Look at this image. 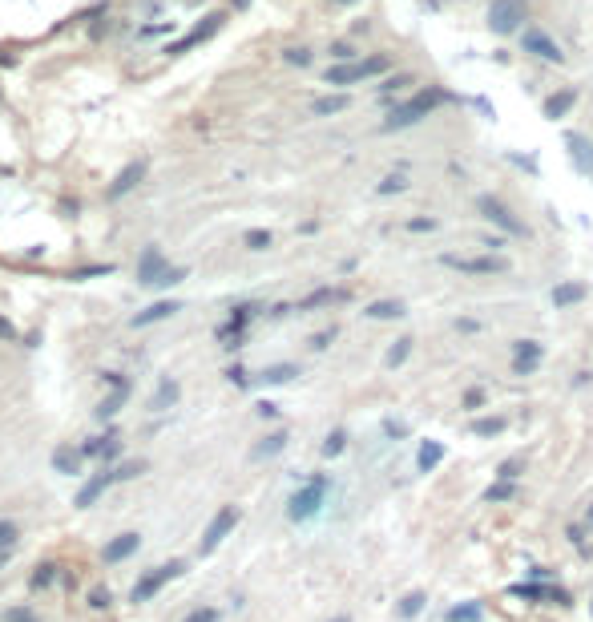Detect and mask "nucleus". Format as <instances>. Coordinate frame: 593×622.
Segmentation results:
<instances>
[{"instance_id": "obj_1", "label": "nucleus", "mask_w": 593, "mask_h": 622, "mask_svg": "<svg viewBox=\"0 0 593 622\" xmlns=\"http://www.w3.org/2000/svg\"><path fill=\"white\" fill-rule=\"evenodd\" d=\"M448 101V93L444 89H424V93H416V97H408V101H400L388 117H383V134H395V130H408V125H420L424 117H432L436 113V105H444Z\"/></svg>"}, {"instance_id": "obj_2", "label": "nucleus", "mask_w": 593, "mask_h": 622, "mask_svg": "<svg viewBox=\"0 0 593 622\" xmlns=\"http://www.w3.org/2000/svg\"><path fill=\"white\" fill-rule=\"evenodd\" d=\"M327 493H331V477L327 473H315V477H307L303 485L291 493V501H287V517L295 525H303V522H311L315 513L323 510V501H327Z\"/></svg>"}, {"instance_id": "obj_3", "label": "nucleus", "mask_w": 593, "mask_h": 622, "mask_svg": "<svg viewBox=\"0 0 593 622\" xmlns=\"http://www.w3.org/2000/svg\"><path fill=\"white\" fill-rule=\"evenodd\" d=\"M476 214H481L484 223H493L501 235H508V238H529V226L520 223L517 214L508 211V206L496 199V194H481V199H476Z\"/></svg>"}, {"instance_id": "obj_4", "label": "nucleus", "mask_w": 593, "mask_h": 622, "mask_svg": "<svg viewBox=\"0 0 593 622\" xmlns=\"http://www.w3.org/2000/svg\"><path fill=\"white\" fill-rule=\"evenodd\" d=\"M388 57L383 53H375V57H368V61H347V65H331L327 69V85H359V81H368V77H380L388 73Z\"/></svg>"}, {"instance_id": "obj_5", "label": "nucleus", "mask_w": 593, "mask_h": 622, "mask_svg": "<svg viewBox=\"0 0 593 622\" xmlns=\"http://www.w3.org/2000/svg\"><path fill=\"white\" fill-rule=\"evenodd\" d=\"M525 21H529L525 0H493V4H488V28H493L496 37L525 33Z\"/></svg>"}, {"instance_id": "obj_6", "label": "nucleus", "mask_w": 593, "mask_h": 622, "mask_svg": "<svg viewBox=\"0 0 593 622\" xmlns=\"http://www.w3.org/2000/svg\"><path fill=\"white\" fill-rule=\"evenodd\" d=\"M190 570L182 558H170L166 566H158V570H149V574H141L137 578V586L129 590V602H149L154 594H161L166 590V582H173V578H182V574Z\"/></svg>"}, {"instance_id": "obj_7", "label": "nucleus", "mask_w": 593, "mask_h": 622, "mask_svg": "<svg viewBox=\"0 0 593 622\" xmlns=\"http://www.w3.org/2000/svg\"><path fill=\"white\" fill-rule=\"evenodd\" d=\"M238 522H242V510H238V505H223V510H218V513L210 517V525H206L202 542H198V554H202V558H210L214 549H218V546L226 542V537L235 534V525H238Z\"/></svg>"}, {"instance_id": "obj_8", "label": "nucleus", "mask_w": 593, "mask_h": 622, "mask_svg": "<svg viewBox=\"0 0 593 622\" xmlns=\"http://www.w3.org/2000/svg\"><path fill=\"white\" fill-rule=\"evenodd\" d=\"M440 263L460 275H476V279L508 271V259H501V255H440Z\"/></svg>"}, {"instance_id": "obj_9", "label": "nucleus", "mask_w": 593, "mask_h": 622, "mask_svg": "<svg viewBox=\"0 0 593 622\" xmlns=\"http://www.w3.org/2000/svg\"><path fill=\"white\" fill-rule=\"evenodd\" d=\"M520 49L525 53H533L537 61H549V65H561L565 61V53H561V45H557L545 28H525L520 33Z\"/></svg>"}, {"instance_id": "obj_10", "label": "nucleus", "mask_w": 593, "mask_h": 622, "mask_svg": "<svg viewBox=\"0 0 593 622\" xmlns=\"http://www.w3.org/2000/svg\"><path fill=\"white\" fill-rule=\"evenodd\" d=\"M545 360L541 339H513V376H537Z\"/></svg>"}, {"instance_id": "obj_11", "label": "nucleus", "mask_w": 593, "mask_h": 622, "mask_svg": "<svg viewBox=\"0 0 593 622\" xmlns=\"http://www.w3.org/2000/svg\"><path fill=\"white\" fill-rule=\"evenodd\" d=\"M255 311H259V303H238V307L230 311V320L218 327V339H223L226 348H242V332H247V324L255 320Z\"/></svg>"}, {"instance_id": "obj_12", "label": "nucleus", "mask_w": 593, "mask_h": 622, "mask_svg": "<svg viewBox=\"0 0 593 622\" xmlns=\"http://www.w3.org/2000/svg\"><path fill=\"white\" fill-rule=\"evenodd\" d=\"M113 481H117V469H101V473H93V477L85 481V485L77 489L73 505H77V510H89V505H97V501L105 497V489H109Z\"/></svg>"}, {"instance_id": "obj_13", "label": "nucleus", "mask_w": 593, "mask_h": 622, "mask_svg": "<svg viewBox=\"0 0 593 622\" xmlns=\"http://www.w3.org/2000/svg\"><path fill=\"white\" fill-rule=\"evenodd\" d=\"M557 311H569V307H581L585 299H589V283H581V279H561V283L549 291Z\"/></svg>"}, {"instance_id": "obj_14", "label": "nucleus", "mask_w": 593, "mask_h": 622, "mask_svg": "<svg viewBox=\"0 0 593 622\" xmlns=\"http://www.w3.org/2000/svg\"><path fill=\"white\" fill-rule=\"evenodd\" d=\"M565 146H569L573 166H577V174H585L593 182V142L585 134H565Z\"/></svg>"}, {"instance_id": "obj_15", "label": "nucleus", "mask_w": 593, "mask_h": 622, "mask_svg": "<svg viewBox=\"0 0 593 622\" xmlns=\"http://www.w3.org/2000/svg\"><path fill=\"white\" fill-rule=\"evenodd\" d=\"M444 457H448V448H444V441H420V448H416V469L420 473H436L440 465H444Z\"/></svg>"}, {"instance_id": "obj_16", "label": "nucleus", "mask_w": 593, "mask_h": 622, "mask_svg": "<svg viewBox=\"0 0 593 622\" xmlns=\"http://www.w3.org/2000/svg\"><path fill=\"white\" fill-rule=\"evenodd\" d=\"M573 105H577V89H557V93H549V97H545L541 113L549 117V122H557V117H565Z\"/></svg>"}, {"instance_id": "obj_17", "label": "nucleus", "mask_w": 593, "mask_h": 622, "mask_svg": "<svg viewBox=\"0 0 593 622\" xmlns=\"http://www.w3.org/2000/svg\"><path fill=\"white\" fill-rule=\"evenodd\" d=\"M137 546H141V534H117L109 546L101 549V558L113 566V562H125L129 554H137Z\"/></svg>"}, {"instance_id": "obj_18", "label": "nucleus", "mask_w": 593, "mask_h": 622, "mask_svg": "<svg viewBox=\"0 0 593 622\" xmlns=\"http://www.w3.org/2000/svg\"><path fill=\"white\" fill-rule=\"evenodd\" d=\"M424 610H428V590H408V594L395 602V618L412 622V618H420Z\"/></svg>"}, {"instance_id": "obj_19", "label": "nucleus", "mask_w": 593, "mask_h": 622, "mask_svg": "<svg viewBox=\"0 0 593 622\" xmlns=\"http://www.w3.org/2000/svg\"><path fill=\"white\" fill-rule=\"evenodd\" d=\"M505 428H508V416H496V412H488V416H472V424H469V433L481 436V441H493V436H501Z\"/></svg>"}, {"instance_id": "obj_20", "label": "nucleus", "mask_w": 593, "mask_h": 622, "mask_svg": "<svg viewBox=\"0 0 593 622\" xmlns=\"http://www.w3.org/2000/svg\"><path fill=\"white\" fill-rule=\"evenodd\" d=\"M122 453V436L117 433H105V436H93L81 445V457H117Z\"/></svg>"}, {"instance_id": "obj_21", "label": "nucleus", "mask_w": 593, "mask_h": 622, "mask_svg": "<svg viewBox=\"0 0 593 622\" xmlns=\"http://www.w3.org/2000/svg\"><path fill=\"white\" fill-rule=\"evenodd\" d=\"M343 299H347V287H315L307 299H299V311L327 307V303H343Z\"/></svg>"}, {"instance_id": "obj_22", "label": "nucleus", "mask_w": 593, "mask_h": 622, "mask_svg": "<svg viewBox=\"0 0 593 622\" xmlns=\"http://www.w3.org/2000/svg\"><path fill=\"white\" fill-rule=\"evenodd\" d=\"M444 622H484V602H481V598L456 602V606L444 610Z\"/></svg>"}, {"instance_id": "obj_23", "label": "nucleus", "mask_w": 593, "mask_h": 622, "mask_svg": "<svg viewBox=\"0 0 593 622\" xmlns=\"http://www.w3.org/2000/svg\"><path fill=\"white\" fill-rule=\"evenodd\" d=\"M549 590H553V582H517V586H508V598H520V602H549Z\"/></svg>"}, {"instance_id": "obj_24", "label": "nucleus", "mask_w": 593, "mask_h": 622, "mask_svg": "<svg viewBox=\"0 0 593 622\" xmlns=\"http://www.w3.org/2000/svg\"><path fill=\"white\" fill-rule=\"evenodd\" d=\"M363 315H368V320H404L408 307H404L400 299H375V303L363 307Z\"/></svg>"}, {"instance_id": "obj_25", "label": "nucleus", "mask_w": 593, "mask_h": 622, "mask_svg": "<svg viewBox=\"0 0 593 622\" xmlns=\"http://www.w3.org/2000/svg\"><path fill=\"white\" fill-rule=\"evenodd\" d=\"M287 441H291V436H287V428H279V433L262 436L259 445L250 448V457H255V460H271V457H279V453L287 448Z\"/></svg>"}, {"instance_id": "obj_26", "label": "nucleus", "mask_w": 593, "mask_h": 622, "mask_svg": "<svg viewBox=\"0 0 593 622\" xmlns=\"http://www.w3.org/2000/svg\"><path fill=\"white\" fill-rule=\"evenodd\" d=\"M178 396H182L178 380H170V376H166V380L158 384V392H154V400H149V408H154V412H166V408H173V404H178Z\"/></svg>"}, {"instance_id": "obj_27", "label": "nucleus", "mask_w": 593, "mask_h": 622, "mask_svg": "<svg viewBox=\"0 0 593 622\" xmlns=\"http://www.w3.org/2000/svg\"><path fill=\"white\" fill-rule=\"evenodd\" d=\"M517 497H520L517 481H493L484 489V505H505V501H517Z\"/></svg>"}, {"instance_id": "obj_28", "label": "nucleus", "mask_w": 593, "mask_h": 622, "mask_svg": "<svg viewBox=\"0 0 593 622\" xmlns=\"http://www.w3.org/2000/svg\"><path fill=\"white\" fill-rule=\"evenodd\" d=\"M412 344H416L412 336H400V339H395L392 348H388V356H383V368H388V372L404 368V364H408V356H412Z\"/></svg>"}, {"instance_id": "obj_29", "label": "nucleus", "mask_w": 593, "mask_h": 622, "mask_svg": "<svg viewBox=\"0 0 593 622\" xmlns=\"http://www.w3.org/2000/svg\"><path fill=\"white\" fill-rule=\"evenodd\" d=\"M173 311H178V303H173V299H161V303H154V307H146V311H141V315H134V327L158 324V320H170Z\"/></svg>"}, {"instance_id": "obj_30", "label": "nucleus", "mask_w": 593, "mask_h": 622, "mask_svg": "<svg viewBox=\"0 0 593 622\" xmlns=\"http://www.w3.org/2000/svg\"><path fill=\"white\" fill-rule=\"evenodd\" d=\"M299 376V364H271V368H262V384H291Z\"/></svg>"}, {"instance_id": "obj_31", "label": "nucleus", "mask_w": 593, "mask_h": 622, "mask_svg": "<svg viewBox=\"0 0 593 622\" xmlns=\"http://www.w3.org/2000/svg\"><path fill=\"white\" fill-rule=\"evenodd\" d=\"M520 473H525V457H520V453H513V457H505L501 465H496L493 481H520Z\"/></svg>"}, {"instance_id": "obj_32", "label": "nucleus", "mask_w": 593, "mask_h": 622, "mask_svg": "<svg viewBox=\"0 0 593 622\" xmlns=\"http://www.w3.org/2000/svg\"><path fill=\"white\" fill-rule=\"evenodd\" d=\"M81 460H85V457H81V448H57V453H53V465H57L61 473H77Z\"/></svg>"}, {"instance_id": "obj_33", "label": "nucleus", "mask_w": 593, "mask_h": 622, "mask_svg": "<svg viewBox=\"0 0 593 622\" xmlns=\"http://www.w3.org/2000/svg\"><path fill=\"white\" fill-rule=\"evenodd\" d=\"M343 448H347V428H331V433H327V441H323V448H319V453H323L327 460H335V457H343Z\"/></svg>"}, {"instance_id": "obj_34", "label": "nucleus", "mask_w": 593, "mask_h": 622, "mask_svg": "<svg viewBox=\"0 0 593 622\" xmlns=\"http://www.w3.org/2000/svg\"><path fill=\"white\" fill-rule=\"evenodd\" d=\"M343 110H347L343 93H335V97H319L315 105H311V113H315V117H331V113H343Z\"/></svg>"}, {"instance_id": "obj_35", "label": "nucleus", "mask_w": 593, "mask_h": 622, "mask_svg": "<svg viewBox=\"0 0 593 622\" xmlns=\"http://www.w3.org/2000/svg\"><path fill=\"white\" fill-rule=\"evenodd\" d=\"M404 190H408V174H404V170H395V174H388L380 186H375V194H380V199H388V194H404Z\"/></svg>"}, {"instance_id": "obj_36", "label": "nucleus", "mask_w": 593, "mask_h": 622, "mask_svg": "<svg viewBox=\"0 0 593 622\" xmlns=\"http://www.w3.org/2000/svg\"><path fill=\"white\" fill-rule=\"evenodd\" d=\"M125 396H129V384H125V388H113L109 396L101 400V408H97V416H101V421H109L113 412H117V408L125 404Z\"/></svg>"}, {"instance_id": "obj_37", "label": "nucleus", "mask_w": 593, "mask_h": 622, "mask_svg": "<svg viewBox=\"0 0 593 622\" xmlns=\"http://www.w3.org/2000/svg\"><path fill=\"white\" fill-rule=\"evenodd\" d=\"M585 534H589V529H585V525H581V522H573V525H569V529H565L569 546L577 549L581 558H593V549H589V542H585Z\"/></svg>"}, {"instance_id": "obj_38", "label": "nucleus", "mask_w": 593, "mask_h": 622, "mask_svg": "<svg viewBox=\"0 0 593 622\" xmlns=\"http://www.w3.org/2000/svg\"><path fill=\"white\" fill-rule=\"evenodd\" d=\"M484 404H488V392H484L481 384L464 388V396H460V408H464V412H481Z\"/></svg>"}, {"instance_id": "obj_39", "label": "nucleus", "mask_w": 593, "mask_h": 622, "mask_svg": "<svg viewBox=\"0 0 593 622\" xmlns=\"http://www.w3.org/2000/svg\"><path fill=\"white\" fill-rule=\"evenodd\" d=\"M57 570H61V566H53V562H41L37 574L28 578V586H33V590H45V586H53V582H57Z\"/></svg>"}, {"instance_id": "obj_40", "label": "nucleus", "mask_w": 593, "mask_h": 622, "mask_svg": "<svg viewBox=\"0 0 593 622\" xmlns=\"http://www.w3.org/2000/svg\"><path fill=\"white\" fill-rule=\"evenodd\" d=\"M16 537H21V525L16 522H0V554H9L16 546Z\"/></svg>"}, {"instance_id": "obj_41", "label": "nucleus", "mask_w": 593, "mask_h": 622, "mask_svg": "<svg viewBox=\"0 0 593 622\" xmlns=\"http://www.w3.org/2000/svg\"><path fill=\"white\" fill-rule=\"evenodd\" d=\"M404 85H412V73H395V77H383V85H380V97H392V93H400Z\"/></svg>"}, {"instance_id": "obj_42", "label": "nucleus", "mask_w": 593, "mask_h": 622, "mask_svg": "<svg viewBox=\"0 0 593 622\" xmlns=\"http://www.w3.org/2000/svg\"><path fill=\"white\" fill-rule=\"evenodd\" d=\"M141 174H146V166L137 162V166H134V170H125V174H122V178H117V186H113V190H109V194H125V190L134 186V182H137V178H141Z\"/></svg>"}, {"instance_id": "obj_43", "label": "nucleus", "mask_w": 593, "mask_h": 622, "mask_svg": "<svg viewBox=\"0 0 593 622\" xmlns=\"http://www.w3.org/2000/svg\"><path fill=\"white\" fill-rule=\"evenodd\" d=\"M383 436H392V441H408V436H412V428H408L404 421H395V416H388V421H383Z\"/></svg>"}, {"instance_id": "obj_44", "label": "nucleus", "mask_w": 593, "mask_h": 622, "mask_svg": "<svg viewBox=\"0 0 593 622\" xmlns=\"http://www.w3.org/2000/svg\"><path fill=\"white\" fill-rule=\"evenodd\" d=\"M141 473H146V460H125V465H117V481H134Z\"/></svg>"}, {"instance_id": "obj_45", "label": "nucleus", "mask_w": 593, "mask_h": 622, "mask_svg": "<svg viewBox=\"0 0 593 622\" xmlns=\"http://www.w3.org/2000/svg\"><path fill=\"white\" fill-rule=\"evenodd\" d=\"M271 243H274L271 231H247V247H250V251H267Z\"/></svg>"}, {"instance_id": "obj_46", "label": "nucleus", "mask_w": 593, "mask_h": 622, "mask_svg": "<svg viewBox=\"0 0 593 622\" xmlns=\"http://www.w3.org/2000/svg\"><path fill=\"white\" fill-rule=\"evenodd\" d=\"M109 602H113V594L105 590V586H93V590H89V606L93 610H109Z\"/></svg>"}, {"instance_id": "obj_47", "label": "nucleus", "mask_w": 593, "mask_h": 622, "mask_svg": "<svg viewBox=\"0 0 593 622\" xmlns=\"http://www.w3.org/2000/svg\"><path fill=\"white\" fill-rule=\"evenodd\" d=\"M436 226H440V223H436L432 214H428V218H424V214H420V218H408V231H412V235H432Z\"/></svg>"}, {"instance_id": "obj_48", "label": "nucleus", "mask_w": 593, "mask_h": 622, "mask_svg": "<svg viewBox=\"0 0 593 622\" xmlns=\"http://www.w3.org/2000/svg\"><path fill=\"white\" fill-rule=\"evenodd\" d=\"M182 622H218V610H214V606H198V610H190Z\"/></svg>"}, {"instance_id": "obj_49", "label": "nucleus", "mask_w": 593, "mask_h": 622, "mask_svg": "<svg viewBox=\"0 0 593 622\" xmlns=\"http://www.w3.org/2000/svg\"><path fill=\"white\" fill-rule=\"evenodd\" d=\"M335 336H339V332H335V327H323V332H315V336H311V348H315V352L331 348V339H335Z\"/></svg>"}, {"instance_id": "obj_50", "label": "nucleus", "mask_w": 593, "mask_h": 622, "mask_svg": "<svg viewBox=\"0 0 593 622\" xmlns=\"http://www.w3.org/2000/svg\"><path fill=\"white\" fill-rule=\"evenodd\" d=\"M549 602H553V606H573V594H569V590H565V586H557L553 582V590H549Z\"/></svg>"}, {"instance_id": "obj_51", "label": "nucleus", "mask_w": 593, "mask_h": 622, "mask_svg": "<svg viewBox=\"0 0 593 622\" xmlns=\"http://www.w3.org/2000/svg\"><path fill=\"white\" fill-rule=\"evenodd\" d=\"M4 622H37V614H33V606H13L4 614Z\"/></svg>"}, {"instance_id": "obj_52", "label": "nucleus", "mask_w": 593, "mask_h": 622, "mask_svg": "<svg viewBox=\"0 0 593 622\" xmlns=\"http://www.w3.org/2000/svg\"><path fill=\"white\" fill-rule=\"evenodd\" d=\"M331 57H335V61H339V65H347V61H351V57H356V49H351V45H343V41H339V45H331Z\"/></svg>"}, {"instance_id": "obj_53", "label": "nucleus", "mask_w": 593, "mask_h": 622, "mask_svg": "<svg viewBox=\"0 0 593 622\" xmlns=\"http://www.w3.org/2000/svg\"><path fill=\"white\" fill-rule=\"evenodd\" d=\"M287 61L291 65H311V53L307 49H287Z\"/></svg>"}, {"instance_id": "obj_54", "label": "nucleus", "mask_w": 593, "mask_h": 622, "mask_svg": "<svg viewBox=\"0 0 593 622\" xmlns=\"http://www.w3.org/2000/svg\"><path fill=\"white\" fill-rule=\"evenodd\" d=\"M456 332H481V320H472V315H460V320H456Z\"/></svg>"}, {"instance_id": "obj_55", "label": "nucleus", "mask_w": 593, "mask_h": 622, "mask_svg": "<svg viewBox=\"0 0 593 622\" xmlns=\"http://www.w3.org/2000/svg\"><path fill=\"white\" fill-rule=\"evenodd\" d=\"M481 247H493V251H501V247H505V235H488V238H481Z\"/></svg>"}, {"instance_id": "obj_56", "label": "nucleus", "mask_w": 593, "mask_h": 622, "mask_svg": "<svg viewBox=\"0 0 593 622\" xmlns=\"http://www.w3.org/2000/svg\"><path fill=\"white\" fill-rule=\"evenodd\" d=\"M581 525H585V529H589V534H593V501H589V505H585V513H581Z\"/></svg>"}, {"instance_id": "obj_57", "label": "nucleus", "mask_w": 593, "mask_h": 622, "mask_svg": "<svg viewBox=\"0 0 593 622\" xmlns=\"http://www.w3.org/2000/svg\"><path fill=\"white\" fill-rule=\"evenodd\" d=\"M259 416H279V408H274L271 400H262V404H259Z\"/></svg>"}, {"instance_id": "obj_58", "label": "nucleus", "mask_w": 593, "mask_h": 622, "mask_svg": "<svg viewBox=\"0 0 593 622\" xmlns=\"http://www.w3.org/2000/svg\"><path fill=\"white\" fill-rule=\"evenodd\" d=\"M327 622H351V614H335V618H327Z\"/></svg>"}, {"instance_id": "obj_59", "label": "nucleus", "mask_w": 593, "mask_h": 622, "mask_svg": "<svg viewBox=\"0 0 593 622\" xmlns=\"http://www.w3.org/2000/svg\"><path fill=\"white\" fill-rule=\"evenodd\" d=\"M589 618H593V594H589Z\"/></svg>"}]
</instances>
